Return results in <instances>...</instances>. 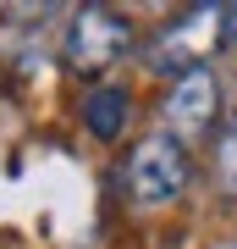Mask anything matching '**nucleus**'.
Instances as JSON below:
<instances>
[{"label":"nucleus","mask_w":237,"mask_h":249,"mask_svg":"<svg viewBox=\"0 0 237 249\" xmlns=\"http://www.w3.org/2000/svg\"><path fill=\"white\" fill-rule=\"evenodd\" d=\"M215 111H221V83H215V72L210 67H188V72H176V83H171V94H166V122L176 127V133H204V127L215 122Z\"/></svg>","instance_id":"7ed1b4c3"},{"label":"nucleus","mask_w":237,"mask_h":249,"mask_svg":"<svg viewBox=\"0 0 237 249\" xmlns=\"http://www.w3.org/2000/svg\"><path fill=\"white\" fill-rule=\"evenodd\" d=\"M221 45H226V50H237V6H226V11H221Z\"/></svg>","instance_id":"423d86ee"},{"label":"nucleus","mask_w":237,"mask_h":249,"mask_svg":"<svg viewBox=\"0 0 237 249\" xmlns=\"http://www.w3.org/2000/svg\"><path fill=\"white\" fill-rule=\"evenodd\" d=\"M215 183H221V194L226 199H237V122L221 133V144H215Z\"/></svg>","instance_id":"39448f33"},{"label":"nucleus","mask_w":237,"mask_h":249,"mask_svg":"<svg viewBox=\"0 0 237 249\" xmlns=\"http://www.w3.org/2000/svg\"><path fill=\"white\" fill-rule=\"evenodd\" d=\"M78 116H83V127L94 139H116L127 127V116H132V94L122 89V83H94V89L83 94Z\"/></svg>","instance_id":"20e7f679"},{"label":"nucleus","mask_w":237,"mask_h":249,"mask_svg":"<svg viewBox=\"0 0 237 249\" xmlns=\"http://www.w3.org/2000/svg\"><path fill=\"white\" fill-rule=\"evenodd\" d=\"M188 178H193V160H188L176 133H149L132 144V155L122 160V194L138 211H160V205L182 199Z\"/></svg>","instance_id":"f257e3e1"},{"label":"nucleus","mask_w":237,"mask_h":249,"mask_svg":"<svg viewBox=\"0 0 237 249\" xmlns=\"http://www.w3.org/2000/svg\"><path fill=\"white\" fill-rule=\"evenodd\" d=\"M132 50V22L111 6H83L66 22V67L72 72H111Z\"/></svg>","instance_id":"f03ea898"}]
</instances>
